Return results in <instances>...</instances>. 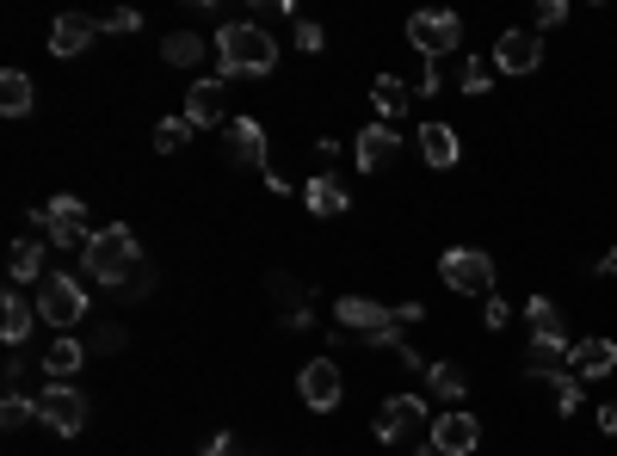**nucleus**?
I'll use <instances>...</instances> for the list:
<instances>
[{"mask_svg": "<svg viewBox=\"0 0 617 456\" xmlns=\"http://www.w3.org/2000/svg\"><path fill=\"white\" fill-rule=\"evenodd\" d=\"M537 62H543V38L537 31H500V43H494L500 75H531Z\"/></svg>", "mask_w": 617, "mask_h": 456, "instance_id": "obj_12", "label": "nucleus"}, {"mask_svg": "<svg viewBox=\"0 0 617 456\" xmlns=\"http://www.w3.org/2000/svg\"><path fill=\"white\" fill-rule=\"evenodd\" d=\"M439 278L463 296H488L494 290V259H488L482 247H451V254L439 259Z\"/></svg>", "mask_w": 617, "mask_h": 456, "instance_id": "obj_7", "label": "nucleus"}, {"mask_svg": "<svg viewBox=\"0 0 617 456\" xmlns=\"http://www.w3.org/2000/svg\"><path fill=\"white\" fill-rule=\"evenodd\" d=\"M340 389H346V383H340L334 358H308L303 376H296V395H303L315 414H334V407H340Z\"/></svg>", "mask_w": 617, "mask_h": 456, "instance_id": "obj_11", "label": "nucleus"}, {"mask_svg": "<svg viewBox=\"0 0 617 456\" xmlns=\"http://www.w3.org/2000/svg\"><path fill=\"white\" fill-rule=\"evenodd\" d=\"M31 106H38V87H31V75L7 68V75H0V111H7V118H26Z\"/></svg>", "mask_w": 617, "mask_h": 456, "instance_id": "obj_23", "label": "nucleus"}, {"mask_svg": "<svg viewBox=\"0 0 617 456\" xmlns=\"http://www.w3.org/2000/svg\"><path fill=\"white\" fill-rule=\"evenodd\" d=\"M371 99H376V111H383V118H402V111L414 106V87H408V81H395V75H376Z\"/></svg>", "mask_w": 617, "mask_h": 456, "instance_id": "obj_24", "label": "nucleus"}, {"mask_svg": "<svg viewBox=\"0 0 617 456\" xmlns=\"http://www.w3.org/2000/svg\"><path fill=\"white\" fill-rule=\"evenodd\" d=\"M186 118L198 123V130H210V123H228V81H198L186 93Z\"/></svg>", "mask_w": 617, "mask_h": 456, "instance_id": "obj_14", "label": "nucleus"}, {"mask_svg": "<svg viewBox=\"0 0 617 456\" xmlns=\"http://www.w3.org/2000/svg\"><path fill=\"white\" fill-rule=\"evenodd\" d=\"M599 271H605V278H617V247H611V254L599 259Z\"/></svg>", "mask_w": 617, "mask_h": 456, "instance_id": "obj_39", "label": "nucleus"}, {"mask_svg": "<svg viewBox=\"0 0 617 456\" xmlns=\"http://www.w3.org/2000/svg\"><path fill=\"white\" fill-rule=\"evenodd\" d=\"M223 142H228V161L242 167V174H266V130L254 118H228Z\"/></svg>", "mask_w": 617, "mask_h": 456, "instance_id": "obj_10", "label": "nucleus"}, {"mask_svg": "<svg viewBox=\"0 0 617 456\" xmlns=\"http://www.w3.org/2000/svg\"><path fill=\"white\" fill-rule=\"evenodd\" d=\"M427 426V402L420 395H390V402L376 407V438L383 444H402V438H414V432Z\"/></svg>", "mask_w": 617, "mask_h": 456, "instance_id": "obj_9", "label": "nucleus"}, {"mask_svg": "<svg viewBox=\"0 0 617 456\" xmlns=\"http://www.w3.org/2000/svg\"><path fill=\"white\" fill-rule=\"evenodd\" d=\"M420 303H371V296H340L334 303V321L346 327L359 346H402V327H414L420 321Z\"/></svg>", "mask_w": 617, "mask_h": 456, "instance_id": "obj_1", "label": "nucleus"}, {"mask_svg": "<svg viewBox=\"0 0 617 456\" xmlns=\"http://www.w3.org/2000/svg\"><path fill=\"white\" fill-rule=\"evenodd\" d=\"M31 222H38V235L50 247H75V254H87V241H94V228H87V198H50L31 210Z\"/></svg>", "mask_w": 617, "mask_h": 456, "instance_id": "obj_4", "label": "nucleus"}, {"mask_svg": "<svg viewBox=\"0 0 617 456\" xmlns=\"http://www.w3.org/2000/svg\"><path fill=\"white\" fill-rule=\"evenodd\" d=\"M525 321H531V339H543V346H575V339H568V327H562V309H556L550 296H531Z\"/></svg>", "mask_w": 617, "mask_h": 456, "instance_id": "obj_19", "label": "nucleus"}, {"mask_svg": "<svg viewBox=\"0 0 617 456\" xmlns=\"http://www.w3.org/2000/svg\"><path fill=\"white\" fill-rule=\"evenodd\" d=\"M322 43H327V31L315 26V19H296V50H303V56H322Z\"/></svg>", "mask_w": 617, "mask_h": 456, "instance_id": "obj_32", "label": "nucleus"}, {"mask_svg": "<svg viewBox=\"0 0 617 456\" xmlns=\"http://www.w3.org/2000/svg\"><path fill=\"white\" fill-rule=\"evenodd\" d=\"M550 389H556V414L575 419V414H580V376H575V370H556Z\"/></svg>", "mask_w": 617, "mask_h": 456, "instance_id": "obj_28", "label": "nucleus"}, {"mask_svg": "<svg viewBox=\"0 0 617 456\" xmlns=\"http://www.w3.org/2000/svg\"><path fill=\"white\" fill-rule=\"evenodd\" d=\"M457 87L470 99H488V87H494V68L488 62H463V75H457Z\"/></svg>", "mask_w": 617, "mask_h": 456, "instance_id": "obj_30", "label": "nucleus"}, {"mask_svg": "<svg viewBox=\"0 0 617 456\" xmlns=\"http://www.w3.org/2000/svg\"><path fill=\"white\" fill-rule=\"evenodd\" d=\"M562 19H568V0H543V7H537V26L543 31H556Z\"/></svg>", "mask_w": 617, "mask_h": 456, "instance_id": "obj_34", "label": "nucleus"}, {"mask_svg": "<svg viewBox=\"0 0 617 456\" xmlns=\"http://www.w3.org/2000/svg\"><path fill=\"white\" fill-rule=\"evenodd\" d=\"M31 414H38V402H31V395H7V402H0V426H7V432H19Z\"/></svg>", "mask_w": 617, "mask_h": 456, "instance_id": "obj_31", "label": "nucleus"}, {"mask_svg": "<svg viewBox=\"0 0 617 456\" xmlns=\"http://www.w3.org/2000/svg\"><path fill=\"white\" fill-rule=\"evenodd\" d=\"M303 204H308V210H315V216H346V186H340V179H327V174H315V179H308V186H303Z\"/></svg>", "mask_w": 617, "mask_h": 456, "instance_id": "obj_22", "label": "nucleus"}, {"mask_svg": "<svg viewBox=\"0 0 617 456\" xmlns=\"http://www.w3.org/2000/svg\"><path fill=\"white\" fill-rule=\"evenodd\" d=\"M432 444H439V456H470L476 444H482V419H476V414L432 419Z\"/></svg>", "mask_w": 617, "mask_h": 456, "instance_id": "obj_13", "label": "nucleus"}, {"mask_svg": "<svg viewBox=\"0 0 617 456\" xmlns=\"http://www.w3.org/2000/svg\"><path fill=\"white\" fill-rule=\"evenodd\" d=\"M136 266H143L136 228H124V222L94 228V241H87V278H94V284H130Z\"/></svg>", "mask_w": 617, "mask_h": 456, "instance_id": "obj_3", "label": "nucleus"}, {"mask_svg": "<svg viewBox=\"0 0 617 456\" xmlns=\"http://www.w3.org/2000/svg\"><path fill=\"white\" fill-rule=\"evenodd\" d=\"M568 370H575L580 383H599V376L617 370V346H611V339H580L575 358H568Z\"/></svg>", "mask_w": 617, "mask_h": 456, "instance_id": "obj_16", "label": "nucleus"}, {"mask_svg": "<svg viewBox=\"0 0 617 456\" xmlns=\"http://www.w3.org/2000/svg\"><path fill=\"white\" fill-rule=\"evenodd\" d=\"M599 426H605V432H611V438H617V395H611V402L599 407Z\"/></svg>", "mask_w": 617, "mask_h": 456, "instance_id": "obj_38", "label": "nucleus"}, {"mask_svg": "<svg viewBox=\"0 0 617 456\" xmlns=\"http://www.w3.org/2000/svg\"><path fill=\"white\" fill-rule=\"evenodd\" d=\"M439 93V62H427V75H420V87H414V99H432Z\"/></svg>", "mask_w": 617, "mask_h": 456, "instance_id": "obj_37", "label": "nucleus"}, {"mask_svg": "<svg viewBox=\"0 0 617 456\" xmlns=\"http://www.w3.org/2000/svg\"><path fill=\"white\" fill-rule=\"evenodd\" d=\"M38 419L56 432V438H81L87 432V395L75 383H43L38 389Z\"/></svg>", "mask_w": 617, "mask_h": 456, "instance_id": "obj_5", "label": "nucleus"}, {"mask_svg": "<svg viewBox=\"0 0 617 456\" xmlns=\"http://www.w3.org/2000/svg\"><path fill=\"white\" fill-rule=\"evenodd\" d=\"M38 315L50 327H75L87 315V290H81V278H68V271H43V284H38Z\"/></svg>", "mask_w": 617, "mask_h": 456, "instance_id": "obj_6", "label": "nucleus"}, {"mask_svg": "<svg viewBox=\"0 0 617 456\" xmlns=\"http://www.w3.org/2000/svg\"><path fill=\"white\" fill-rule=\"evenodd\" d=\"M161 56H167V62H174V68H192V62H198V56H204V43L192 38V31H174V38L161 43Z\"/></svg>", "mask_w": 617, "mask_h": 456, "instance_id": "obj_29", "label": "nucleus"}, {"mask_svg": "<svg viewBox=\"0 0 617 456\" xmlns=\"http://www.w3.org/2000/svg\"><path fill=\"white\" fill-rule=\"evenodd\" d=\"M395 148H402V136H395L390 123H371V130L359 136V148H352V161H359L364 174H383V167L395 161Z\"/></svg>", "mask_w": 617, "mask_h": 456, "instance_id": "obj_15", "label": "nucleus"}, {"mask_svg": "<svg viewBox=\"0 0 617 456\" xmlns=\"http://www.w3.org/2000/svg\"><path fill=\"white\" fill-rule=\"evenodd\" d=\"M7 271H13L19 284H31V278L43 271V247H38V241H13V254H7ZM38 284H43V278H38Z\"/></svg>", "mask_w": 617, "mask_h": 456, "instance_id": "obj_26", "label": "nucleus"}, {"mask_svg": "<svg viewBox=\"0 0 617 456\" xmlns=\"http://www.w3.org/2000/svg\"><path fill=\"white\" fill-rule=\"evenodd\" d=\"M216 56H223V81H235V75L266 81L272 68H278V43L259 26H223L216 31Z\"/></svg>", "mask_w": 617, "mask_h": 456, "instance_id": "obj_2", "label": "nucleus"}, {"mask_svg": "<svg viewBox=\"0 0 617 456\" xmlns=\"http://www.w3.org/2000/svg\"><path fill=\"white\" fill-rule=\"evenodd\" d=\"M81 364H87V346L75 334H56L50 346H43V370H50V383H68Z\"/></svg>", "mask_w": 617, "mask_h": 456, "instance_id": "obj_18", "label": "nucleus"}, {"mask_svg": "<svg viewBox=\"0 0 617 456\" xmlns=\"http://www.w3.org/2000/svg\"><path fill=\"white\" fill-rule=\"evenodd\" d=\"M31 321H38L31 296H7V303H0V339H7V346H26V339H31Z\"/></svg>", "mask_w": 617, "mask_h": 456, "instance_id": "obj_21", "label": "nucleus"}, {"mask_svg": "<svg viewBox=\"0 0 617 456\" xmlns=\"http://www.w3.org/2000/svg\"><path fill=\"white\" fill-rule=\"evenodd\" d=\"M427 389L439 395V402H463V395H470V376L457 370V364H427Z\"/></svg>", "mask_w": 617, "mask_h": 456, "instance_id": "obj_25", "label": "nucleus"}, {"mask_svg": "<svg viewBox=\"0 0 617 456\" xmlns=\"http://www.w3.org/2000/svg\"><path fill=\"white\" fill-rule=\"evenodd\" d=\"M420 155H427V167H457V130L451 123H420Z\"/></svg>", "mask_w": 617, "mask_h": 456, "instance_id": "obj_20", "label": "nucleus"}, {"mask_svg": "<svg viewBox=\"0 0 617 456\" xmlns=\"http://www.w3.org/2000/svg\"><path fill=\"white\" fill-rule=\"evenodd\" d=\"M482 321H488V327H494V334H500V327L512 321V309H507V303H500V296H488V303H482Z\"/></svg>", "mask_w": 617, "mask_h": 456, "instance_id": "obj_36", "label": "nucleus"}, {"mask_svg": "<svg viewBox=\"0 0 617 456\" xmlns=\"http://www.w3.org/2000/svg\"><path fill=\"white\" fill-rule=\"evenodd\" d=\"M136 26H143V13H130V7H118V13L99 19V31H136Z\"/></svg>", "mask_w": 617, "mask_h": 456, "instance_id": "obj_35", "label": "nucleus"}, {"mask_svg": "<svg viewBox=\"0 0 617 456\" xmlns=\"http://www.w3.org/2000/svg\"><path fill=\"white\" fill-rule=\"evenodd\" d=\"M414 456H439V444H420V450Z\"/></svg>", "mask_w": 617, "mask_h": 456, "instance_id": "obj_40", "label": "nucleus"}, {"mask_svg": "<svg viewBox=\"0 0 617 456\" xmlns=\"http://www.w3.org/2000/svg\"><path fill=\"white\" fill-rule=\"evenodd\" d=\"M408 43H414L427 62H439V56H451L457 43H463V19L457 13H414L408 19Z\"/></svg>", "mask_w": 617, "mask_h": 456, "instance_id": "obj_8", "label": "nucleus"}, {"mask_svg": "<svg viewBox=\"0 0 617 456\" xmlns=\"http://www.w3.org/2000/svg\"><path fill=\"white\" fill-rule=\"evenodd\" d=\"M198 456H247V444L242 438H235V432H216V438L210 444H204V450Z\"/></svg>", "mask_w": 617, "mask_h": 456, "instance_id": "obj_33", "label": "nucleus"}, {"mask_svg": "<svg viewBox=\"0 0 617 456\" xmlns=\"http://www.w3.org/2000/svg\"><path fill=\"white\" fill-rule=\"evenodd\" d=\"M94 38H99V19L62 13V19H56V26H50V56H81Z\"/></svg>", "mask_w": 617, "mask_h": 456, "instance_id": "obj_17", "label": "nucleus"}, {"mask_svg": "<svg viewBox=\"0 0 617 456\" xmlns=\"http://www.w3.org/2000/svg\"><path fill=\"white\" fill-rule=\"evenodd\" d=\"M192 130H198V123H192L186 111H179V118H161L155 123V148H161V155H179V148L192 142Z\"/></svg>", "mask_w": 617, "mask_h": 456, "instance_id": "obj_27", "label": "nucleus"}]
</instances>
